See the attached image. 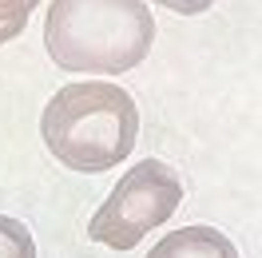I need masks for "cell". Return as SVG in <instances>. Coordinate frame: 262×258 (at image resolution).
Wrapping results in <instances>:
<instances>
[{
    "label": "cell",
    "instance_id": "obj_1",
    "mask_svg": "<svg viewBox=\"0 0 262 258\" xmlns=\"http://www.w3.org/2000/svg\"><path fill=\"white\" fill-rule=\"evenodd\" d=\"M44 44L68 72L115 76L147 60L155 16L143 0H52Z\"/></svg>",
    "mask_w": 262,
    "mask_h": 258
},
{
    "label": "cell",
    "instance_id": "obj_2",
    "mask_svg": "<svg viewBox=\"0 0 262 258\" xmlns=\"http://www.w3.org/2000/svg\"><path fill=\"white\" fill-rule=\"evenodd\" d=\"M40 131L64 167L99 175L131 155L139 135V112L135 99L115 83H68L48 99Z\"/></svg>",
    "mask_w": 262,
    "mask_h": 258
},
{
    "label": "cell",
    "instance_id": "obj_3",
    "mask_svg": "<svg viewBox=\"0 0 262 258\" xmlns=\"http://www.w3.org/2000/svg\"><path fill=\"white\" fill-rule=\"evenodd\" d=\"M179 203H183V183L167 163L159 159L135 163L112 187L103 207L92 214L88 234L103 246H112V250H131L155 226H163Z\"/></svg>",
    "mask_w": 262,
    "mask_h": 258
},
{
    "label": "cell",
    "instance_id": "obj_4",
    "mask_svg": "<svg viewBox=\"0 0 262 258\" xmlns=\"http://www.w3.org/2000/svg\"><path fill=\"white\" fill-rule=\"evenodd\" d=\"M147 258H238V250L219 226H183L155 242Z\"/></svg>",
    "mask_w": 262,
    "mask_h": 258
},
{
    "label": "cell",
    "instance_id": "obj_5",
    "mask_svg": "<svg viewBox=\"0 0 262 258\" xmlns=\"http://www.w3.org/2000/svg\"><path fill=\"white\" fill-rule=\"evenodd\" d=\"M0 258H36L32 230L8 214H0Z\"/></svg>",
    "mask_w": 262,
    "mask_h": 258
},
{
    "label": "cell",
    "instance_id": "obj_6",
    "mask_svg": "<svg viewBox=\"0 0 262 258\" xmlns=\"http://www.w3.org/2000/svg\"><path fill=\"white\" fill-rule=\"evenodd\" d=\"M40 0H0V20H12V24H28V12H32Z\"/></svg>",
    "mask_w": 262,
    "mask_h": 258
},
{
    "label": "cell",
    "instance_id": "obj_7",
    "mask_svg": "<svg viewBox=\"0 0 262 258\" xmlns=\"http://www.w3.org/2000/svg\"><path fill=\"white\" fill-rule=\"evenodd\" d=\"M155 4H163L171 12H179V16H199V12H207L214 0H155Z\"/></svg>",
    "mask_w": 262,
    "mask_h": 258
},
{
    "label": "cell",
    "instance_id": "obj_8",
    "mask_svg": "<svg viewBox=\"0 0 262 258\" xmlns=\"http://www.w3.org/2000/svg\"><path fill=\"white\" fill-rule=\"evenodd\" d=\"M24 32V24H12V20H0V44L4 40H12V36H20Z\"/></svg>",
    "mask_w": 262,
    "mask_h": 258
}]
</instances>
